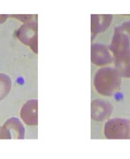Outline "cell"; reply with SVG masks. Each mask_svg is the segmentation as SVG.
I'll use <instances>...</instances> for the list:
<instances>
[{
  "mask_svg": "<svg viewBox=\"0 0 130 159\" xmlns=\"http://www.w3.org/2000/svg\"><path fill=\"white\" fill-rule=\"evenodd\" d=\"M120 78L112 69H102L95 77V86L103 95H111L120 86Z\"/></svg>",
  "mask_w": 130,
  "mask_h": 159,
  "instance_id": "cell-1",
  "label": "cell"
},
{
  "mask_svg": "<svg viewBox=\"0 0 130 159\" xmlns=\"http://www.w3.org/2000/svg\"><path fill=\"white\" fill-rule=\"evenodd\" d=\"M105 137L109 139L130 138V121L114 119L106 123L105 126Z\"/></svg>",
  "mask_w": 130,
  "mask_h": 159,
  "instance_id": "cell-2",
  "label": "cell"
},
{
  "mask_svg": "<svg viewBox=\"0 0 130 159\" xmlns=\"http://www.w3.org/2000/svg\"><path fill=\"white\" fill-rule=\"evenodd\" d=\"M25 137V127L16 118L8 119L0 127V139H22Z\"/></svg>",
  "mask_w": 130,
  "mask_h": 159,
  "instance_id": "cell-3",
  "label": "cell"
},
{
  "mask_svg": "<svg viewBox=\"0 0 130 159\" xmlns=\"http://www.w3.org/2000/svg\"><path fill=\"white\" fill-rule=\"evenodd\" d=\"M20 115L26 124L37 125V100H31L24 104Z\"/></svg>",
  "mask_w": 130,
  "mask_h": 159,
  "instance_id": "cell-4",
  "label": "cell"
},
{
  "mask_svg": "<svg viewBox=\"0 0 130 159\" xmlns=\"http://www.w3.org/2000/svg\"><path fill=\"white\" fill-rule=\"evenodd\" d=\"M12 86L11 80L6 75L0 74V100H3L9 94Z\"/></svg>",
  "mask_w": 130,
  "mask_h": 159,
  "instance_id": "cell-5",
  "label": "cell"
}]
</instances>
